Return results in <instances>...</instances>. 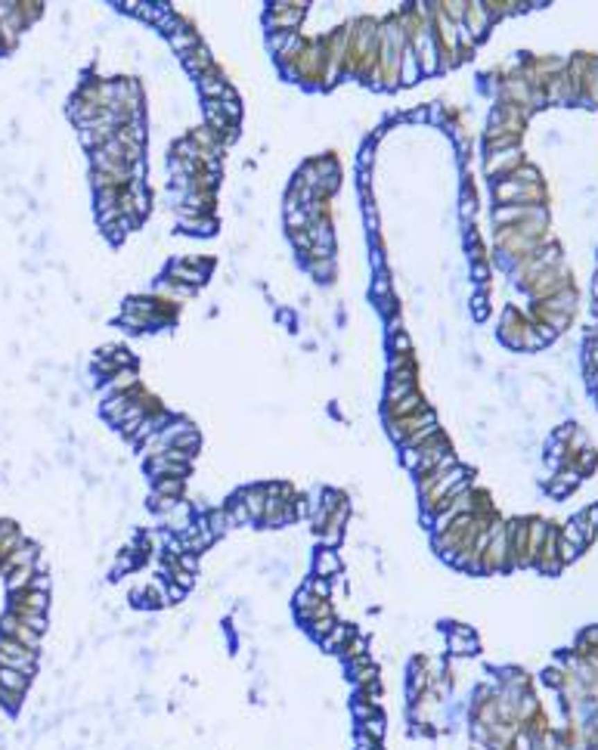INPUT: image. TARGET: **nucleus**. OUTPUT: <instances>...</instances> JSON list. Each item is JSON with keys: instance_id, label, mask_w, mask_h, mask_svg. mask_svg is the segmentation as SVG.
<instances>
[{"instance_id": "obj_1", "label": "nucleus", "mask_w": 598, "mask_h": 750, "mask_svg": "<svg viewBox=\"0 0 598 750\" xmlns=\"http://www.w3.org/2000/svg\"><path fill=\"white\" fill-rule=\"evenodd\" d=\"M511 568V555H509V534H506V521L496 518L493 521V534L490 543L481 555V574H499V570Z\"/></svg>"}, {"instance_id": "obj_2", "label": "nucleus", "mask_w": 598, "mask_h": 750, "mask_svg": "<svg viewBox=\"0 0 598 750\" xmlns=\"http://www.w3.org/2000/svg\"><path fill=\"white\" fill-rule=\"evenodd\" d=\"M567 285H574V276H570V270H567V264H558V267H549V270H543L540 276H536L533 282L527 285V295H530V301L533 304H543V301H549L552 295H558L561 289H567Z\"/></svg>"}, {"instance_id": "obj_3", "label": "nucleus", "mask_w": 598, "mask_h": 750, "mask_svg": "<svg viewBox=\"0 0 598 750\" xmlns=\"http://www.w3.org/2000/svg\"><path fill=\"white\" fill-rule=\"evenodd\" d=\"M307 16V3H270L264 12V28L270 31H298V25Z\"/></svg>"}, {"instance_id": "obj_4", "label": "nucleus", "mask_w": 598, "mask_h": 750, "mask_svg": "<svg viewBox=\"0 0 598 750\" xmlns=\"http://www.w3.org/2000/svg\"><path fill=\"white\" fill-rule=\"evenodd\" d=\"M0 667L19 670V673H25V676H35L37 673V651L19 645L16 639L0 636Z\"/></svg>"}, {"instance_id": "obj_5", "label": "nucleus", "mask_w": 598, "mask_h": 750, "mask_svg": "<svg viewBox=\"0 0 598 750\" xmlns=\"http://www.w3.org/2000/svg\"><path fill=\"white\" fill-rule=\"evenodd\" d=\"M431 425H437V413L431 407L422 409V413H416V416H403V419H384L388 437L397 443V447H403L407 437H413L416 431H422V428H431Z\"/></svg>"}, {"instance_id": "obj_6", "label": "nucleus", "mask_w": 598, "mask_h": 750, "mask_svg": "<svg viewBox=\"0 0 598 750\" xmlns=\"http://www.w3.org/2000/svg\"><path fill=\"white\" fill-rule=\"evenodd\" d=\"M518 164H524V149L521 146H511V149H499V152H487V158H484V174L496 183V180L511 177V171H515Z\"/></svg>"}, {"instance_id": "obj_7", "label": "nucleus", "mask_w": 598, "mask_h": 750, "mask_svg": "<svg viewBox=\"0 0 598 750\" xmlns=\"http://www.w3.org/2000/svg\"><path fill=\"white\" fill-rule=\"evenodd\" d=\"M0 636H6V639H16L19 645L31 648V651H37V648H41V633H35L31 627H25V623L19 620L12 611H6V614L0 617Z\"/></svg>"}, {"instance_id": "obj_8", "label": "nucleus", "mask_w": 598, "mask_h": 750, "mask_svg": "<svg viewBox=\"0 0 598 750\" xmlns=\"http://www.w3.org/2000/svg\"><path fill=\"white\" fill-rule=\"evenodd\" d=\"M462 28H465V35H468L475 44L481 41V37L487 35L490 28H493V19H490L484 0H468V10H465V19H462Z\"/></svg>"}, {"instance_id": "obj_9", "label": "nucleus", "mask_w": 598, "mask_h": 750, "mask_svg": "<svg viewBox=\"0 0 598 750\" xmlns=\"http://www.w3.org/2000/svg\"><path fill=\"white\" fill-rule=\"evenodd\" d=\"M198 94H202L205 103H221V99H227V96L236 94V87H232L227 78H223V71L214 65L208 75L198 78Z\"/></svg>"}, {"instance_id": "obj_10", "label": "nucleus", "mask_w": 598, "mask_h": 750, "mask_svg": "<svg viewBox=\"0 0 598 750\" xmlns=\"http://www.w3.org/2000/svg\"><path fill=\"white\" fill-rule=\"evenodd\" d=\"M344 574V561L338 555V549H325L320 546L310 559V577H323V580H335Z\"/></svg>"}, {"instance_id": "obj_11", "label": "nucleus", "mask_w": 598, "mask_h": 750, "mask_svg": "<svg viewBox=\"0 0 598 750\" xmlns=\"http://www.w3.org/2000/svg\"><path fill=\"white\" fill-rule=\"evenodd\" d=\"M46 608H50V593H37V589L10 593V611L12 614H46Z\"/></svg>"}, {"instance_id": "obj_12", "label": "nucleus", "mask_w": 598, "mask_h": 750, "mask_svg": "<svg viewBox=\"0 0 598 750\" xmlns=\"http://www.w3.org/2000/svg\"><path fill=\"white\" fill-rule=\"evenodd\" d=\"M139 384V373H137V366H124V369H115L109 378H103V384H99V397H112V394H130Z\"/></svg>"}, {"instance_id": "obj_13", "label": "nucleus", "mask_w": 598, "mask_h": 750, "mask_svg": "<svg viewBox=\"0 0 598 750\" xmlns=\"http://www.w3.org/2000/svg\"><path fill=\"white\" fill-rule=\"evenodd\" d=\"M422 409H428V397L422 394V388H416L413 394H407L403 400L391 403V407H382V416L384 419H403V416H416V413H422Z\"/></svg>"}, {"instance_id": "obj_14", "label": "nucleus", "mask_w": 598, "mask_h": 750, "mask_svg": "<svg viewBox=\"0 0 598 750\" xmlns=\"http://www.w3.org/2000/svg\"><path fill=\"white\" fill-rule=\"evenodd\" d=\"M164 273H168L174 282L186 285V289H198V285L208 282V273H205V270H198V267H192V264H186L183 257H174V261L168 264V270H164Z\"/></svg>"}, {"instance_id": "obj_15", "label": "nucleus", "mask_w": 598, "mask_h": 750, "mask_svg": "<svg viewBox=\"0 0 598 750\" xmlns=\"http://www.w3.org/2000/svg\"><path fill=\"white\" fill-rule=\"evenodd\" d=\"M236 496L242 500V506L248 509L251 524H261L264 509H267V487H264V484H248V487L236 490Z\"/></svg>"}, {"instance_id": "obj_16", "label": "nucleus", "mask_w": 598, "mask_h": 750, "mask_svg": "<svg viewBox=\"0 0 598 750\" xmlns=\"http://www.w3.org/2000/svg\"><path fill=\"white\" fill-rule=\"evenodd\" d=\"M146 475L152 481H158V477H189L192 462H174L164 459V456H155V459H146Z\"/></svg>"}, {"instance_id": "obj_17", "label": "nucleus", "mask_w": 598, "mask_h": 750, "mask_svg": "<svg viewBox=\"0 0 598 750\" xmlns=\"http://www.w3.org/2000/svg\"><path fill=\"white\" fill-rule=\"evenodd\" d=\"M180 62H183V69L189 71L192 78H196V81H198L202 75H208V71L217 65L214 59H211V50L205 47V44H202V47H196V50H189L186 56H180Z\"/></svg>"}, {"instance_id": "obj_18", "label": "nucleus", "mask_w": 598, "mask_h": 750, "mask_svg": "<svg viewBox=\"0 0 598 750\" xmlns=\"http://www.w3.org/2000/svg\"><path fill=\"white\" fill-rule=\"evenodd\" d=\"M177 227L189 236H214L217 233V217L214 214H192V217H177Z\"/></svg>"}, {"instance_id": "obj_19", "label": "nucleus", "mask_w": 598, "mask_h": 750, "mask_svg": "<svg viewBox=\"0 0 598 750\" xmlns=\"http://www.w3.org/2000/svg\"><path fill=\"white\" fill-rule=\"evenodd\" d=\"M576 304H580V295H576V289H574V285H567V289H561V291H558V295L549 298V301H543L540 307L552 310V314L574 316V314H576Z\"/></svg>"}, {"instance_id": "obj_20", "label": "nucleus", "mask_w": 598, "mask_h": 750, "mask_svg": "<svg viewBox=\"0 0 598 750\" xmlns=\"http://www.w3.org/2000/svg\"><path fill=\"white\" fill-rule=\"evenodd\" d=\"M481 642H477V633L475 636H459V633H447V654H453L456 660H465V657L477 654Z\"/></svg>"}, {"instance_id": "obj_21", "label": "nucleus", "mask_w": 598, "mask_h": 750, "mask_svg": "<svg viewBox=\"0 0 598 750\" xmlns=\"http://www.w3.org/2000/svg\"><path fill=\"white\" fill-rule=\"evenodd\" d=\"M422 65H418L413 47H407L400 59V87H416V84H422Z\"/></svg>"}, {"instance_id": "obj_22", "label": "nucleus", "mask_w": 598, "mask_h": 750, "mask_svg": "<svg viewBox=\"0 0 598 750\" xmlns=\"http://www.w3.org/2000/svg\"><path fill=\"white\" fill-rule=\"evenodd\" d=\"M168 44H171V50L174 53H180V56H186L189 50H196V47H202V35H198L192 25H183L180 31H174V35L168 37Z\"/></svg>"}, {"instance_id": "obj_23", "label": "nucleus", "mask_w": 598, "mask_h": 750, "mask_svg": "<svg viewBox=\"0 0 598 750\" xmlns=\"http://www.w3.org/2000/svg\"><path fill=\"white\" fill-rule=\"evenodd\" d=\"M357 629L350 627V623H344V620H335V627L329 629V636H325V639L320 642L323 645V651H341L344 645H348V639L350 636H354Z\"/></svg>"}, {"instance_id": "obj_24", "label": "nucleus", "mask_w": 598, "mask_h": 750, "mask_svg": "<svg viewBox=\"0 0 598 750\" xmlns=\"http://www.w3.org/2000/svg\"><path fill=\"white\" fill-rule=\"evenodd\" d=\"M205 521H208V530L214 536H227L230 530H236V524H232V518L227 512V506H214L208 515H205Z\"/></svg>"}, {"instance_id": "obj_25", "label": "nucleus", "mask_w": 598, "mask_h": 750, "mask_svg": "<svg viewBox=\"0 0 598 750\" xmlns=\"http://www.w3.org/2000/svg\"><path fill=\"white\" fill-rule=\"evenodd\" d=\"M28 685H31V676L19 673V670H6V667H0V688H3V692L25 694V692H28Z\"/></svg>"}, {"instance_id": "obj_26", "label": "nucleus", "mask_w": 598, "mask_h": 750, "mask_svg": "<svg viewBox=\"0 0 598 750\" xmlns=\"http://www.w3.org/2000/svg\"><path fill=\"white\" fill-rule=\"evenodd\" d=\"M171 447L180 450V453H186V456H192V459H196L198 447H202V431H198L196 425H189V428H186L183 434H177V437H174V443H171Z\"/></svg>"}, {"instance_id": "obj_27", "label": "nucleus", "mask_w": 598, "mask_h": 750, "mask_svg": "<svg viewBox=\"0 0 598 750\" xmlns=\"http://www.w3.org/2000/svg\"><path fill=\"white\" fill-rule=\"evenodd\" d=\"M152 493L171 496V500H183L186 496V477H158V481H152Z\"/></svg>"}, {"instance_id": "obj_28", "label": "nucleus", "mask_w": 598, "mask_h": 750, "mask_svg": "<svg viewBox=\"0 0 598 750\" xmlns=\"http://www.w3.org/2000/svg\"><path fill=\"white\" fill-rule=\"evenodd\" d=\"M35 564H25V568H16V570H10L6 574V593H22V589H28L31 586V580H35Z\"/></svg>"}, {"instance_id": "obj_29", "label": "nucleus", "mask_w": 598, "mask_h": 750, "mask_svg": "<svg viewBox=\"0 0 598 750\" xmlns=\"http://www.w3.org/2000/svg\"><path fill=\"white\" fill-rule=\"evenodd\" d=\"M344 657V663H350V660H360V657H369V639L363 633H354L348 639V645L341 648V651H338Z\"/></svg>"}, {"instance_id": "obj_30", "label": "nucleus", "mask_w": 598, "mask_h": 750, "mask_svg": "<svg viewBox=\"0 0 598 750\" xmlns=\"http://www.w3.org/2000/svg\"><path fill=\"white\" fill-rule=\"evenodd\" d=\"M357 735H366V738H372V741H378V744H382L384 735H388V722H384V716L378 713V716H372V719L357 722Z\"/></svg>"}, {"instance_id": "obj_31", "label": "nucleus", "mask_w": 598, "mask_h": 750, "mask_svg": "<svg viewBox=\"0 0 598 750\" xmlns=\"http://www.w3.org/2000/svg\"><path fill=\"white\" fill-rule=\"evenodd\" d=\"M90 187H93V192L124 189L128 187V180H124V177H115V174H103V171H90Z\"/></svg>"}, {"instance_id": "obj_32", "label": "nucleus", "mask_w": 598, "mask_h": 750, "mask_svg": "<svg viewBox=\"0 0 598 750\" xmlns=\"http://www.w3.org/2000/svg\"><path fill=\"white\" fill-rule=\"evenodd\" d=\"M307 264V273L314 282H332L335 280V257L329 261H304Z\"/></svg>"}, {"instance_id": "obj_33", "label": "nucleus", "mask_w": 598, "mask_h": 750, "mask_svg": "<svg viewBox=\"0 0 598 750\" xmlns=\"http://www.w3.org/2000/svg\"><path fill=\"white\" fill-rule=\"evenodd\" d=\"M378 713H382V707H378V704H372L366 698H360V694H354V701H350V716H354V722L372 719V716H378Z\"/></svg>"}, {"instance_id": "obj_34", "label": "nucleus", "mask_w": 598, "mask_h": 750, "mask_svg": "<svg viewBox=\"0 0 598 750\" xmlns=\"http://www.w3.org/2000/svg\"><path fill=\"white\" fill-rule=\"evenodd\" d=\"M223 506H227V512H230V518H232V524H236V527H245V524H251V515H248V509L242 506V500H239L236 493H232L230 500L223 502Z\"/></svg>"}, {"instance_id": "obj_35", "label": "nucleus", "mask_w": 598, "mask_h": 750, "mask_svg": "<svg viewBox=\"0 0 598 750\" xmlns=\"http://www.w3.org/2000/svg\"><path fill=\"white\" fill-rule=\"evenodd\" d=\"M465 10H468V0H443V3H441V12H443V16H447L453 25H462Z\"/></svg>"}, {"instance_id": "obj_36", "label": "nucleus", "mask_w": 598, "mask_h": 750, "mask_svg": "<svg viewBox=\"0 0 598 750\" xmlns=\"http://www.w3.org/2000/svg\"><path fill=\"white\" fill-rule=\"evenodd\" d=\"M304 589H307L314 599H332V580H323V577H310V580H304Z\"/></svg>"}, {"instance_id": "obj_37", "label": "nucleus", "mask_w": 598, "mask_h": 750, "mask_svg": "<svg viewBox=\"0 0 598 750\" xmlns=\"http://www.w3.org/2000/svg\"><path fill=\"white\" fill-rule=\"evenodd\" d=\"M285 214V233H301L310 227V217L304 211H282Z\"/></svg>"}, {"instance_id": "obj_38", "label": "nucleus", "mask_w": 598, "mask_h": 750, "mask_svg": "<svg viewBox=\"0 0 598 750\" xmlns=\"http://www.w3.org/2000/svg\"><path fill=\"white\" fill-rule=\"evenodd\" d=\"M164 580H168V583H177V586L186 589V593H189V589L196 586V574H189V570H183V568H171L168 574H164Z\"/></svg>"}, {"instance_id": "obj_39", "label": "nucleus", "mask_w": 598, "mask_h": 750, "mask_svg": "<svg viewBox=\"0 0 598 750\" xmlns=\"http://www.w3.org/2000/svg\"><path fill=\"white\" fill-rule=\"evenodd\" d=\"M388 354H413V338L407 332H397V335H388Z\"/></svg>"}, {"instance_id": "obj_40", "label": "nucleus", "mask_w": 598, "mask_h": 750, "mask_svg": "<svg viewBox=\"0 0 598 750\" xmlns=\"http://www.w3.org/2000/svg\"><path fill=\"white\" fill-rule=\"evenodd\" d=\"M221 112L230 118L232 124L242 121V103H239V94H232V96H227V99H221Z\"/></svg>"}, {"instance_id": "obj_41", "label": "nucleus", "mask_w": 598, "mask_h": 750, "mask_svg": "<svg viewBox=\"0 0 598 750\" xmlns=\"http://www.w3.org/2000/svg\"><path fill=\"white\" fill-rule=\"evenodd\" d=\"M471 316H475L477 323H484L490 316V301H487V295H484V291H477V295L471 298Z\"/></svg>"}, {"instance_id": "obj_42", "label": "nucleus", "mask_w": 598, "mask_h": 750, "mask_svg": "<svg viewBox=\"0 0 598 750\" xmlns=\"http://www.w3.org/2000/svg\"><path fill=\"white\" fill-rule=\"evenodd\" d=\"M295 35V31H270L267 35V50L273 53V56H279V53H282V47L285 44H289V37Z\"/></svg>"}, {"instance_id": "obj_43", "label": "nucleus", "mask_w": 598, "mask_h": 750, "mask_svg": "<svg viewBox=\"0 0 598 750\" xmlns=\"http://www.w3.org/2000/svg\"><path fill=\"white\" fill-rule=\"evenodd\" d=\"M307 627H310V636H314L316 642H323L325 636H329V629L335 627V614H332V617H323V620H314V623H307Z\"/></svg>"}, {"instance_id": "obj_44", "label": "nucleus", "mask_w": 598, "mask_h": 750, "mask_svg": "<svg viewBox=\"0 0 598 750\" xmlns=\"http://www.w3.org/2000/svg\"><path fill=\"white\" fill-rule=\"evenodd\" d=\"M289 242H291V248L298 251V257H304L310 251V236H307V230H301V233H289Z\"/></svg>"}, {"instance_id": "obj_45", "label": "nucleus", "mask_w": 598, "mask_h": 750, "mask_svg": "<svg viewBox=\"0 0 598 750\" xmlns=\"http://www.w3.org/2000/svg\"><path fill=\"white\" fill-rule=\"evenodd\" d=\"M437 428H441V425H431V428H422V431H416L413 437H407V441H403V450H416V447H422V443L428 441V437L434 434Z\"/></svg>"}, {"instance_id": "obj_46", "label": "nucleus", "mask_w": 598, "mask_h": 750, "mask_svg": "<svg viewBox=\"0 0 598 750\" xmlns=\"http://www.w3.org/2000/svg\"><path fill=\"white\" fill-rule=\"evenodd\" d=\"M174 568H183V570H189V574H198L202 561H198V555H196V552H183V555H177V564H174Z\"/></svg>"}, {"instance_id": "obj_47", "label": "nucleus", "mask_w": 598, "mask_h": 750, "mask_svg": "<svg viewBox=\"0 0 598 750\" xmlns=\"http://www.w3.org/2000/svg\"><path fill=\"white\" fill-rule=\"evenodd\" d=\"M403 121L407 124H428V105H413V109H407Z\"/></svg>"}, {"instance_id": "obj_48", "label": "nucleus", "mask_w": 598, "mask_h": 750, "mask_svg": "<svg viewBox=\"0 0 598 750\" xmlns=\"http://www.w3.org/2000/svg\"><path fill=\"white\" fill-rule=\"evenodd\" d=\"M372 164H375V140L363 143L360 149V171H372Z\"/></svg>"}, {"instance_id": "obj_49", "label": "nucleus", "mask_w": 598, "mask_h": 750, "mask_svg": "<svg viewBox=\"0 0 598 750\" xmlns=\"http://www.w3.org/2000/svg\"><path fill=\"white\" fill-rule=\"evenodd\" d=\"M28 589H37V593H50V577L46 574H35V580H31V586Z\"/></svg>"}]
</instances>
